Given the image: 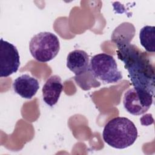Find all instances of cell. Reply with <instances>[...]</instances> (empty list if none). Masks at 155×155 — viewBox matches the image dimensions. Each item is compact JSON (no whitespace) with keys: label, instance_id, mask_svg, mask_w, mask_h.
Here are the masks:
<instances>
[{"label":"cell","instance_id":"cell-2","mask_svg":"<svg viewBox=\"0 0 155 155\" xmlns=\"http://www.w3.org/2000/svg\"><path fill=\"white\" fill-rule=\"evenodd\" d=\"M137 135V130L134 123L125 117H117L109 120L102 133L104 142L117 149H124L132 145Z\"/></svg>","mask_w":155,"mask_h":155},{"label":"cell","instance_id":"cell-8","mask_svg":"<svg viewBox=\"0 0 155 155\" xmlns=\"http://www.w3.org/2000/svg\"><path fill=\"white\" fill-rule=\"evenodd\" d=\"M62 90L63 85L60 76H50L42 89L43 101L48 105L53 107L58 102Z\"/></svg>","mask_w":155,"mask_h":155},{"label":"cell","instance_id":"cell-10","mask_svg":"<svg viewBox=\"0 0 155 155\" xmlns=\"http://www.w3.org/2000/svg\"><path fill=\"white\" fill-rule=\"evenodd\" d=\"M139 39L142 46L148 51H155V27L145 25L142 27L139 33Z\"/></svg>","mask_w":155,"mask_h":155},{"label":"cell","instance_id":"cell-3","mask_svg":"<svg viewBox=\"0 0 155 155\" xmlns=\"http://www.w3.org/2000/svg\"><path fill=\"white\" fill-rule=\"evenodd\" d=\"M60 42L54 33L48 31L40 32L34 35L29 43L31 56L38 61L46 62L52 60L58 54Z\"/></svg>","mask_w":155,"mask_h":155},{"label":"cell","instance_id":"cell-1","mask_svg":"<svg viewBox=\"0 0 155 155\" xmlns=\"http://www.w3.org/2000/svg\"><path fill=\"white\" fill-rule=\"evenodd\" d=\"M112 40L117 46V57L124 62L134 88L146 91L154 96V67L147 53L130 44V39Z\"/></svg>","mask_w":155,"mask_h":155},{"label":"cell","instance_id":"cell-7","mask_svg":"<svg viewBox=\"0 0 155 155\" xmlns=\"http://www.w3.org/2000/svg\"><path fill=\"white\" fill-rule=\"evenodd\" d=\"M14 91L22 97L30 99L39 88L38 81L28 74H24L17 78L12 85Z\"/></svg>","mask_w":155,"mask_h":155},{"label":"cell","instance_id":"cell-9","mask_svg":"<svg viewBox=\"0 0 155 155\" xmlns=\"http://www.w3.org/2000/svg\"><path fill=\"white\" fill-rule=\"evenodd\" d=\"M66 65L76 76L81 75L89 69V56L84 50H74L68 53Z\"/></svg>","mask_w":155,"mask_h":155},{"label":"cell","instance_id":"cell-4","mask_svg":"<svg viewBox=\"0 0 155 155\" xmlns=\"http://www.w3.org/2000/svg\"><path fill=\"white\" fill-rule=\"evenodd\" d=\"M89 70L96 79L105 84L116 83L123 78L114 58L107 53H99L93 56Z\"/></svg>","mask_w":155,"mask_h":155},{"label":"cell","instance_id":"cell-6","mask_svg":"<svg viewBox=\"0 0 155 155\" xmlns=\"http://www.w3.org/2000/svg\"><path fill=\"white\" fill-rule=\"evenodd\" d=\"M20 65V56L16 46L1 39L0 76L8 77L16 73Z\"/></svg>","mask_w":155,"mask_h":155},{"label":"cell","instance_id":"cell-5","mask_svg":"<svg viewBox=\"0 0 155 155\" xmlns=\"http://www.w3.org/2000/svg\"><path fill=\"white\" fill-rule=\"evenodd\" d=\"M153 97V95L146 91L132 88L124 93V107L129 113L134 116L140 115L151 107Z\"/></svg>","mask_w":155,"mask_h":155}]
</instances>
